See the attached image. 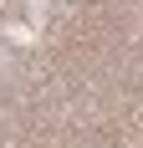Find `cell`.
Here are the masks:
<instances>
[{"label": "cell", "mask_w": 143, "mask_h": 148, "mask_svg": "<svg viewBox=\"0 0 143 148\" xmlns=\"http://www.w3.org/2000/svg\"><path fill=\"white\" fill-rule=\"evenodd\" d=\"M61 5H67V0H26V10H31V26L41 31V21H46L51 10H61Z\"/></svg>", "instance_id": "obj_1"}]
</instances>
